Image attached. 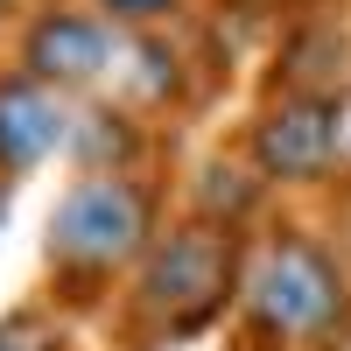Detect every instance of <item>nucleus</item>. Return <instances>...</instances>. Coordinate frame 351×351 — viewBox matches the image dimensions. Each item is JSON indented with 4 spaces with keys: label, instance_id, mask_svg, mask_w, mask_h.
Segmentation results:
<instances>
[{
    "label": "nucleus",
    "instance_id": "1",
    "mask_svg": "<svg viewBox=\"0 0 351 351\" xmlns=\"http://www.w3.org/2000/svg\"><path fill=\"white\" fill-rule=\"evenodd\" d=\"M232 351H351V267L295 218L246 239L239 295L225 316Z\"/></svg>",
    "mask_w": 351,
    "mask_h": 351
},
{
    "label": "nucleus",
    "instance_id": "10",
    "mask_svg": "<svg viewBox=\"0 0 351 351\" xmlns=\"http://www.w3.org/2000/svg\"><path fill=\"white\" fill-rule=\"evenodd\" d=\"M232 14H260V21H295L309 8H324V0H225Z\"/></svg>",
    "mask_w": 351,
    "mask_h": 351
},
{
    "label": "nucleus",
    "instance_id": "6",
    "mask_svg": "<svg viewBox=\"0 0 351 351\" xmlns=\"http://www.w3.org/2000/svg\"><path fill=\"white\" fill-rule=\"evenodd\" d=\"M77 127V99L56 84L28 77L21 64H0V176H36L71 148Z\"/></svg>",
    "mask_w": 351,
    "mask_h": 351
},
{
    "label": "nucleus",
    "instance_id": "7",
    "mask_svg": "<svg viewBox=\"0 0 351 351\" xmlns=\"http://www.w3.org/2000/svg\"><path fill=\"white\" fill-rule=\"evenodd\" d=\"M267 92H295V99H344L351 92V28L337 8H309L295 21H281Z\"/></svg>",
    "mask_w": 351,
    "mask_h": 351
},
{
    "label": "nucleus",
    "instance_id": "9",
    "mask_svg": "<svg viewBox=\"0 0 351 351\" xmlns=\"http://www.w3.org/2000/svg\"><path fill=\"white\" fill-rule=\"evenodd\" d=\"M92 8L112 28H127V36H155V28H176L190 14V0H92Z\"/></svg>",
    "mask_w": 351,
    "mask_h": 351
},
{
    "label": "nucleus",
    "instance_id": "3",
    "mask_svg": "<svg viewBox=\"0 0 351 351\" xmlns=\"http://www.w3.org/2000/svg\"><path fill=\"white\" fill-rule=\"evenodd\" d=\"M246 239L253 232L190 218V211L169 218L120 288V324L141 344H190L204 330H218L232 316V295H239Z\"/></svg>",
    "mask_w": 351,
    "mask_h": 351
},
{
    "label": "nucleus",
    "instance_id": "5",
    "mask_svg": "<svg viewBox=\"0 0 351 351\" xmlns=\"http://www.w3.org/2000/svg\"><path fill=\"white\" fill-rule=\"evenodd\" d=\"M14 64L28 77H43L56 84V92H99L106 77H120L127 64V28H112L92 0H49V8H36L21 21V36H14Z\"/></svg>",
    "mask_w": 351,
    "mask_h": 351
},
{
    "label": "nucleus",
    "instance_id": "12",
    "mask_svg": "<svg viewBox=\"0 0 351 351\" xmlns=\"http://www.w3.org/2000/svg\"><path fill=\"white\" fill-rule=\"evenodd\" d=\"M8 211H14V176H0V225H8Z\"/></svg>",
    "mask_w": 351,
    "mask_h": 351
},
{
    "label": "nucleus",
    "instance_id": "8",
    "mask_svg": "<svg viewBox=\"0 0 351 351\" xmlns=\"http://www.w3.org/2000/svg\"><path fill=\"white\" fill-rule=\"evenodd\" d=\"M260 204H267V183H260V176L239 162V155H211L197 169V183H190V204L183 211L190 218H211V225H253L260 218Z\"/></svg>",
    "mask_w": 351,
    "mask_h": 351
},
{
    "label": "nucleus",
    "instance_id": "11",
    "mask_svg": "<svg viewBox=\"0 0 351 351\" xmlns=\"http://www.w3.org/2000/svg\"><path fill=\"white\" fill-rule=\"evenodd\" d=\"M0 351H36V330H28V316H8V324H0Z\"/></svg>",
    "mask_w": 351,
    "mask_h": 351
},
{
    "label": "nucleus",
    "instance_id": "4",
    "mask_svg": "<svg viewBox=\"0 0 351 351\" xmlns=\"http://www.w3.org/2000/svg\"><path fill=\"white\" fill-rule=\"evenodd\" d=\"M239 162L267 190H324L344 162V99L260 92L239 127Z\"/></svg>",
    "mask_w": 351,
    "mask_h": 351
},
{
    "label": "nucleus",
    "instance_id": "2",
    "mask_svg": "<svg viewBox=\"0 0 351 351\" xmlns=\"http://www.w3.org/2000/svg\"><path fill=\"white\" fill-rule=\"evenodd\" d=\"M169 225V183L148 169H77L49 204L43 225V274L49 302L64 309H106L141 267V253L155 246Z\"/></svg>",
    "mask_w": 351,
    "mask_h": 351
}]
</instances>
